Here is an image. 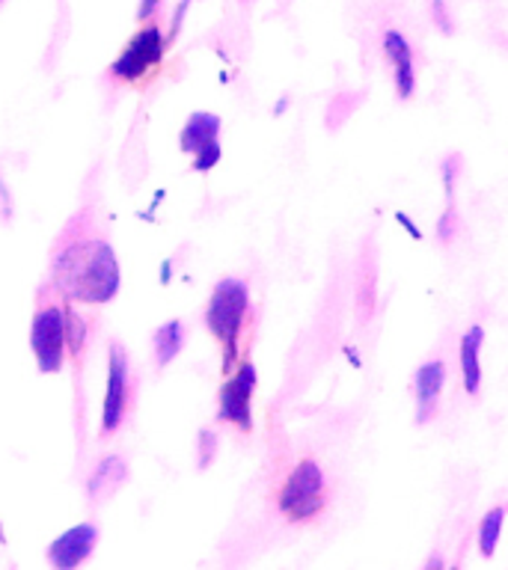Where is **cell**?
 <instances>
[{"label":"cell","instance_id":"1","mask_svg":"<svg viewBox=\"0 0 508 570\" xmlns=\"http://www.w3.org/2000/svg\"><path fill=\"white\" fill-rule=\"evenodd\" d=\"M123 274L110 244L105 240H78L53 262V285L66 301L107 303L119 292Z\"/></svg>","mask_w":508,"mask_h":570},{"label":"cell","instance_id":"17","mask_svg":"<svg viewBox=\"0 0 508 570\" xmlns=\"http://www.w3.org/2000/svg\"><path fill=\"white\" fill-rule=\"evenodd\" d=\"M395 220H399V223H401V226H404V229H408V232H410V238H417V240H422V229H419L417 223L410 220L408 214H404V212H395Z\"/></svg>","mask_w":508,"mask_h":570},{"label":"cell","instance_id":"2","mask_svg":"<svg viewBox=\"0 0 508 570\" xmlns=\"http://www.w3.org/2000/svg\"><path fill=\"white\" fill-rule=\"evenodd\" d=\"M247 306L250 294L247 285L241 279L229 276V279H221L214 285L212 301H208V309H205V324H208V330L223 347V372H229L235 365V356H238V338L244 318H247Z\"/></svg>","mask_w":508,"mask_h":570},{"label":"cell","instance_id":"18","mask_svg":"<svg viewBox=\"0 0 508 570\" xmlns=\"http://www.w3.org/2000/svg\"><path fill=\"white\" fill-rule=\"evenodd\" d=\"M160 0H140V9H137V18L140 21H149L152 16H155V9H158Z\"/></svg>","mask_w":508,"mask_h":570},{"label":"cell","instance_id":"6","mask_svg":"<svg viewBox=\"0 0 508 570\" xmlns=\"http://www.w3.org/2000/svg\"><path fill=\"white\" fill-rule=\"evenodd\" d=\"M253 392H256V365L241 363L238 372L223 383L221 390V419L238 425L241 431L253 428Z\"/></svg>","mask_w":508,"mask_h":570},{"label":"cell","instance_id":"10","mask_svg":"<svg viewBox=\"0 0 508 570\" xmlns=\"http://www.w3.org/2000/svg\"><path fill=\"white\" fill-rule=\"evenodd\" d=\"M446 383V363L443 360H431V363L419 365L413 374V390H417V422L426 425L431 413H434L440 392Z\"/></svg>","mask_w":508,"mask_h":570},{"label":"cell","instance_id":"13","mask_svg":"<svg viewBox=\"0 0 508 570\" xmlns=\"http://www.w3.org/2000/svg\"><path fill=\"white\" fill-rule=\"evenodd\" d=\"M185 345V327H182V321H167V324H160L158 333H155V356H158V365L173 363Z\"/></svg>","mask_w":508,"mask_h":570},{"label":"cell","instance_id":"3","mask_svg":"<svg viewBox=\"0 0 508 570\" xmlns=\"http://www.w3.org/2000/svg\"><path fill=\"white\" fill-rule=\"evenodd\" d=\"M324 508V472L315 461H301L280 490V511L292 523H303Z\"/></svg>","mask_w":508,"mask_h":570},{"label":"cell","instance_id":"12","mask_svg":"<svg viewBox=\"0 0 508 570\" xmlns=\"http://www.w3.org/2000/svg\"><path fill=\"white\" fill-rule=\"evenodd\" d=\"M481 345H485V330L476 324L470 327L467 333L461 336V374H463V390L467 395H476L481 386V363H479V354H481Z\"/></svg>","mask_w":508,"mask_h":570},{"label":"cell","instance_id":"14","mask_svg":"<svg viewBox=\"0 0 508 570\" xmlns=\"http://www.w3.org/2000/svg\"><path fill=\"white\" fill-rule=\"evenodd\" d=\"M125 475V463L119 461V458H107V461L98 463V470L92 472V479H89V497L98 499L105 497V493H110V490L123 481Z\"/></svg>","mask_w":508,"mask_h":570},{"label":"cell","instance_id":"5","mask_svg":"<svg viewBox=\"0 0 508 570\" xmlns=\"http://www.w3.org/2000/svg\"><path fill=\"white\" fill-rule=\"evenodd\" d=\"M164 51H167V45H164V36H160L158 27H146V30H140V33L128 42V48H125L123 57L110 66V71L123 80H140L146 78L155 66H160Z\"/></svg>","mask_w":508,"mask_h":570},{"label":"cell","instance_id":"16","mask_svg":"<svg viewBox=\"0 0 508 570\" xmlns=\"http://www.w3.org/2000/svg\"><path fill=\"white\" fill-rule=\"evenodd\" d=\"M62 330H66V347L71 351V356H78L84 351V342H87V324L78 315V309L62 306Z\"/></svg>","mask_w":508,"mask_h":570},{"label":"cell","instance_id":"15","mask_svg":"<svg viewBox=\"0 0 508 570\" xmlns=\"http://www.w3.org/2000/svg\"><path fill=\"white\" fill-rule=\"evenodd\" d=\"M502 520H506V508L497 505L490 508L488 514L481 517L479 523V552L485 559H494V552H497L499 543V532H502Z\"/></svg>","mask_w":508,"mask_h":570},{"label":"cell","instance_id":"7","mask_svg":"<svg viewBox=\"0 0 508 570\" xmlns=\"http://www.w3.org/2000/svg\"><path fill=\"white\" fill-rule=\"evenodd\" d=\"M221 116L214 114H194L182 128V149L194 155L196 173L208 169L221 160Z\"/></svg>","mask_w":508,"mask_h":570},{"label":"cell","instance_id":"9","mask_svg":"<svg viewBox=\"0 0 508 570\" xmlns=\"http://www.w3.org/2000/svg\"><path fill=\"white\" fill-rule=\"evenodd\" d=\"M98 543V529L92 523H80L69 532H62L48 550V561L57 570H71L78 568L80 561L89 559V552L96 550Z\"/></svg>","mask_w":508,"mask_h":570},{"label":"cell","instance_id":"4","mask_svg":"<svg viewBox=\"0 0 508 570\" xmlns=\"http://www.w3.org/2000/svg\"><path fill=\"white\" fill-rule=\"evenodd\" d=\"M30 347H33L39 372L53 374L62 368L66 360V330H62V309L48 306L36 312L33 327H30Z\"/></svg>","mask_w":508,"mask_h":570},{"label":"cell","instance_id":"11","mask_svg":"<svg viewBox=\"0 0 508 570\" xmlns=\"http://www.w3.org/2000/svg\"><path fill=\"white\" fill-rule=\"evenodd\" d=\"M383 51L390 57L392 71H395V87L401 98L413 96L417 89V71H413V51H410L408 39L399 30H387L383 33Z\"/></svg>","mask_w":508,"mask_h":570},{"label":"cell","instance_id":"8","mask_svg":"<svg viewBox=\"0 0 508 570\" xmlns=\"http://www.w3.org/2000/svg\"><path fill=\"white\" fill-rule=\"evenodd\" d=\"M128 404V360L119 345H110V360H107V392L105 407H101V431L114 434L125 416Z\"/></svg>","mask_w":508,"mask_h":570}]
</instances>
